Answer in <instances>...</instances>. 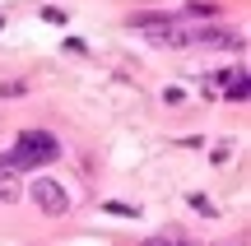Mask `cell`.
<instances>
[{
    "label": "cell",
    "instance_id": "5b68a950",
    "mask_svg": "<svg viewBox=\"0 0 251 246\" xmlns=\"http://www.w3.org/2000/svg\"><path fill=\"white\" fill-rule=\"evenodd\" d=\"M228 98H233V102H242V98H247V79H237L233 89H228Z\"/></svg>",
    "mask_w": 251,
    "mask_h": 246
},
{
    "label": "cell",
    "instance_id": "7a4b0ae2",
    "mask_svg": "<svg viewBox=\"0 0 251 246\" xmlns=\"http://www.w3.org/2000/svg\"><path fill=\"white\" fill-rule=\"evenodd\" d=\"M33 204L42 214H65L70 209V191L61 181H51V177H33Z\"/></svg>",
    "mask_w": 251,
    "mask_h": 246
},
{
    "label": "cell",
    "instance_id": "277c9868",
    "mask_svg": "<svg viewBox=\"0 0 251 246\" xmlns=\"http://www.w3.org/2000/svg\"><path fill=\"white\" fill-rule=\"evenodd\" d=\"M144 246H186V242H181V237H177V232H163V237H149V242H144Z\"/></svg>",
    "mask_w": 251,
    "mask_h": 246
},
{
    "label": "cell",
    "instance_id": "6da1fadb",
    "mask_svg": "<svg viewBox=\"0 0 251 246\" xmlns=\"http://www.w3.org/2000/svg\"><path fill=\"white\" fill-rule=\"evenodd\" d=\"M56 158H61V144L47 130H24L19 144H14V163L19 167H42V163H56Z\"/></svg>",
    "mask_w": 251,
    "mask_h": 246
},
{
    "label": "cell",
    "instance_id": "3957f363",
    "mask_svg": "<svg viewBox=\"0 0 251 246\" xmlns=\"http://www.w3.org/2000/svg\"><path fill=\"white\" fill-rule=\"evenodd\" d=\"M14 172H19V163H14V154L9 158H0V200H19V186H14Z\"/></svg>",
    "mask_w": 251,
    "mask_h": 246
},
{
    "label": "cell",
    "instance_id": "8992f818",
    "mask_svg": "<svg viewBox=\"0 0 251 246\" xmlns=\"http://www.w3.org/2000/svg\"><path fill=\"white\" fill-rule=\"evenodd\" d=\"M0 28H5V19H0Z\"/></svg>",
    "mask_w": 251,
    "mask_h": 246
}]
</instances>
